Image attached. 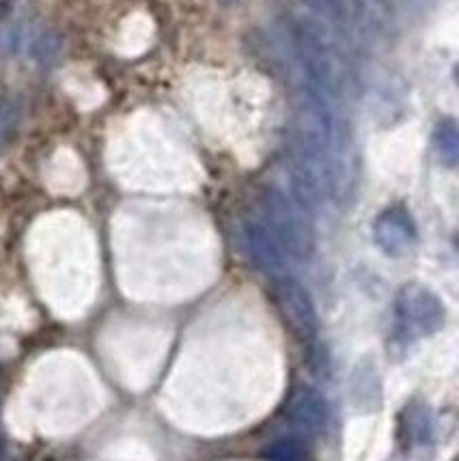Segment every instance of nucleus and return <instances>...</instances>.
Segmentation results:
<instances>
[{"instance_id":"obj_3","label":"nucleus","mask_w":459,"mask_h":461,"mask_svg":"<svg viewBox=\"0 0 459 461\" xmlns=\"http://www.w3.org/2000/svg\"><path fill=\"white\" fill-rule=\"evenodd\" d=\"M276 281V294L278 302H281V309L287 315L289 326L296 330V334L302 341H315L317 339V312L313 306V300L306 294V289L300 285L296 278H292L289 274Z\"/></svg>"},{"instance_id":"obj_1","label":"nucleus","mask_w":459,"mask_h":461,"mask_svg":"<svg viewBox=\"0 0 459 461\" xmlns=\"http://www.w3.org/2000/svg\"><path fill=\"white\" fill-rule=\"evenodd\" d=\"M261 218H264L267 229L274 233V238L283 246L289 259L304 261L313 255V222L306 216V207L300 205L298 201L289 199L281 190H270L264 199Z\"/></svg>"},{"instance_id":"obj_6","label":"nucleus","mask_w":459,"mask_h":461,"mask_svg":"<svg viewBox=\"0 0 459 461\" xmlns=\"http://www.w3.org/2000/svg\"><path fill=\"white\" fill-rule=\"evenodd\" d=\"M287 419L298 427L306 436H315L324 429L326 425V408L320 394H315L309 388H300V391L289 399L287 403Z\"/></svg>"},{"instance_id":"obj_5","label":"nucleus","mask_w":459,"mask_h":461,"mask_svg":"<svg viewBox=\"0 0 459 461\" xmlns=\"http://www.w3.org/2000/svg\"><path fill=\"white\" fill-rule=\"evenodd\" d=\"M374 235L386 255L397 257L403 255L417 241V224H414L408 210L395 205L380 213L374 224Z\"/></svg>"},{"instance_id":"obj_7","label":"nucleus","mask_w":459,"mask_h":461,"mask_svg":"<svg viewBox=\"0 0 459 461\" xmlns=\"http://www.w3.org/2000/svg\"><path fill=\"white\" fill-rule=\"evenodd\" d=\"M434 142H436V149H438L442 160L449 164V167H453V164L457 162L459 139H457V125L453 123L451 119L442 121L438 128H436Z\"/></svg>"},{"instance_id":"obj_2","label":"nucleus","mask_w":459,"mask_h":461,"mask_svg":"<svg viewBox=\"0 0 459 461\" xmlns=\"http://www.w3.org/2000/svg\"><path fill=\"white\" fill-rule=\"evenodd\" d=\"M445 321L438 295L425 287H406L397 300V330L403 339L434 334Z\"/></svg>"},{"instance_id":"obj_8","label":"nucleus","mask_w":459,"mask_h":461,"mask_svg":"<svg viewBox=\"0 0 459 461\" xmlns=\"http://www.w3.org/2000/svg\"><path fill=\"white\" fill-rule=\"evenodd\" d=\"M270 461H304V448L296 440H281L267 451Z\"/></svg>"},{"instance_id":"obj_4","label":"nucleus","mask_w":459,"mask_h":461,"mask_svg":"<svg viewBox=\"0 0 459 461\" xmlns=\"http://www.w3.org/2000/svg\"><path fill=\"white\" fill-rule=\"evenodd\" d=\"M244 241L250 257H253V261L267 274V276H285L289 257L285 255V250H283V246L278 244L274 233L267 229L264 218H248V221L244 222Z\"/></svg>"}]
</instances>
